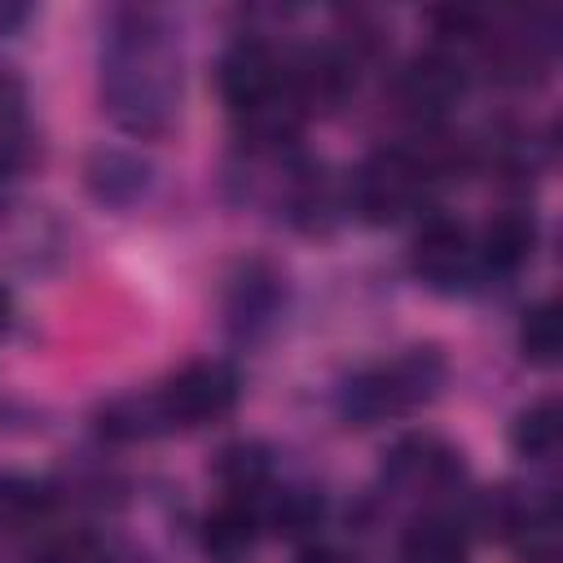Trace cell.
<instances>
[{
  "instance_id": "obj_15",
  "label": "cell",
  "mask_w": 563,
  "mask_h": 563,
  "mask_svg": "<svg viewBox=\"0 0 563 563\" xmlns=\"http://www.w3.org/2000/svg\"><path fill=\"white\" fill-rule=\"evenodd\" d=\"M22 101H26L22 79H18L13 70H4V66H0V128H4V123H13V119L22 114Z\"/></svg>"
},
{
  "instance_id": "obj_6",
  "label": "cell",
  "mask_w": 563,
  "mask_h": 563,
  "mask_svg": "<svg viewBox=\"0 0 563 563\" xmlns=\"http://www.w3.org/2000/svg\"><path fill=\"white\" fill-rule=\"evenodd\" d=\"M400 563H466V528L453 515H422L400 541Z\"/></svg>"
},
{
  "instance_id": "obj_3",
  "label": "cell",
  "mask_w": 563,
  "mask_h": 563,
  "mask_svg": "<svg viewBox=\"0 0 563 563\" xmlns=\"http://www.w3.org/2000/svg\"><path fill=\"white\" fill-rule=\"evenodd\" d=\"M466 88V75H462V62L444 48H427V53H413L396 79H391V97L396 106L418 119L422 128H431L440 114H449V106L462 97Z\"/></svg>"
},
{
  "instance_id": "obj_12",
  "label": "cell",
  "mask_w": 563,
  "mask_h": 563,
  "mask_svg": "<svg viewBox=\"0 0 563 563\" xmlns=\"http://www.w3.org/2000/svg\"><path fill=\"white\" fill-rule=\"evenodd\" d=\"M260 510H264V528L282 537H303L321 523V497L312 493H282V497L260 501Z\"/></svg>"
},
{
  "instance_id": "obj_18",
  "label": "cell",
  "mask_w": 563,
  "mask_h": 563,
  "mask_svg": "<svg viewBox=\"0 0 563 563\" xmlns=\"http://www.w3.org/2000/svg\"><path fill=\"white\" fill-rule=\"evenodd\" d=\"M9 317H13V295H9L4 286H0V330L9 325Z\"/></svg>"
},
{
  "instance_id": "obj_17",
  "label": "cell",
  "mask_w": 563,
  "mask_h": 563,
  "mask_svg": "<svg viewBox=\"0 0 563 563\" xmlns=\"http://www.w3.org/2000/svg\"><path fill=\"white\" fill-rule=\"evenodd\" d=\"M299 563H347V554H339L334 545H308L299 554Z\"/></svg>"
},
{
  "instance_id": "obj_8",
  "label": "cell",
  "mask_w": 563,
  "mask_h": 563,
  "mask_svg": "<svg viewBox=\"0 0 563 563\" xmlns=\"http://www.w3.org/2000/svg\"><path fill=\"white\" fill-rule=\"evenodd\" d=\"M559 440H563V422H559V405L550 396L545 400H532L510 422V444L528 462H550L559 453Z\"/></svg>"
},
{
  "instance_id": "obj_16",
  "label": "cell",
  "mask_w": 563,
  "mask_h": 563,
  "mask_svg": "<svg viewBox=\"0 0 563 563\" xmlns=\"http://www.w3.org/2000/svg\"><path fill=\"white\" fill-rule=\"evenodd\" d=\"M35 563H92V554H88L84 541H57V545H48Z\"/></svg>"
},
{
  "instance_id": "obj_4",
  "label": "cell",
  "mask_w": 563,
  "mask_h": 563,
  "mask_svg": "<svg viewBox=\"0 0 563 563\" xmlns=\"http://www.w3.org/2000/svg\"><path fill=\"white\" fill-rule=\"evenodd\" d=\"M409 268L435 290H453L457 282H466L475 273V242L466 224L449 216H431L409 242Z\"/></svg>"
},
{
  "instance_id": "obj_11",
  "label": "cell",
  "mask_w": 563,
  "mask_h": 563,
  "mask_svg": "<svg viewBox=\"0 0 563 563\" xmlns=\"http://www.w3.org/2000/svg\"><path fill=\"white\" fill-rule=\"evenodd\" d=\"M559 347H563L559 303H554V299H541V303H532V308L523 312V321H519V352H523V361H532V365H550V361L559 356Z\"/></svg>"
},
{
  "instance_id": "obj_13",
  "label": "cell",
  "mask_w": 563,
  "mask_h": 563,
  "mask_svg": "<svg viewBox=\"0 0 563 563\" xmlns=\"http://www.w3.org/2000/svg\"><path fill=\"white\" fill-rule=\"evenodd\" d=\"M431 26L444 44H484L488 40V18L479 9H435Z\"/></svg>"
},
{
  "instance_id": "obj_14",
  "label": "cell",
  "mask_w": 563,
  "mask_h": 563,
  "mask_svg": "<svg viewBox=\"0 0 563 563\" xmlns=\"http://www.w3.org/2000/svg\"><path fill=\"white\" fill-rule=\"evenodd\" d=\"M48 510V493L26 484V479H0V519L9 523H26L35 515Z\"/></svg>"
},
{
  "instance_id": "obj_10",
  "label": "cell",
  "mask_w": 563,
  "mask_h": 563,
  "mask_svg": "<svg viewBox=\"0 0 563 563\" xmlns=\"http://www.w3.org/2000/svg\"><path fill=\"white\" fill-rule=\"evenodd\" d=\"M216 475H220L229 497H264L273 462H268V453L260 444H229V449H220Z\"/></svg>"
},
{
  "instance_id": "obj_2",
  "label": "cell",
  "mask_w": 563,
  "mask_h": 563,
  "mask_svg": "<svg viewBox=\"0 0 563 563\" xmlns=\"http://www.w3.org/2000/svg\"><path fill=\"white\" fill-rule=\"evenodd\" d=\"M233 400H238V374L224 361H194L180 374H172L150 405H154L158 422L202 427V422L224 418L233 409Z\"/></svg>"
},
{
  "instance_id": "obj_1",
  "label": "cell",
  "mask_w": 563,
  "mask_h": 563,
  "mask_svg": "<svg viewBox=\"0 0 563 563\" xmlns=\"http://www.w3.org/2000/svg\"><path fill=\"white\" fill-rule=\"evenodd\" d=\"M440 383H444V361L435 356V347H413L387 365L356 374L343 387V413L352 422L369 427V422H383L391 413H405V409L431 400Z\"/></svg>"
},
{
  "instance_id": "obj_9",
  "label": "cell",
  "mask_w": 563,
  "mask_h": 563,
  "mask_svg": "<svg viewBox=\"0 0 563 563\" xmlns=\"http://www.w3.org/2000/svg\"><path fill=\"white\" fill-rule=\"evenodd\" d=\"M88 189L101 198V202H132L141 189H145V163H136L132 154H119V150H101L88 158Z\"/></svg>"
},
{
  "instance_id": "obj_7",
  "label": "cell",
  "mask_w": 563,
  "mask_h": 563,
  "mask_svg": "<svg viewBox=\"0 0 563 563\" xmlns=\"http://www.w3.org/2000/svg\"><path fill=\"white\" fill-rule=\"evenodd\" d=\"M260 501H264V497H224V501L207 515V523H202L207 550H216V554H238V550H246V545L260 537V528H264Z\"/></svg>"
},
{
  "instance_id": "obj_5",
  "label": "cell",
  "mask_w": 563,
  "mask_h": 563,
  "mask_svg": "<svg viewBox=\"0 0 563 563\" xmlns=\"http://www.w3.org/2000/svg\"><path fill=\"white\" fill-rule=\"evenodd\" d=\"M532 246H537V220L528 211H501L484 224L475 242V268L493 277H510L532 260Z\"/></svg>"
}]
</instances>
